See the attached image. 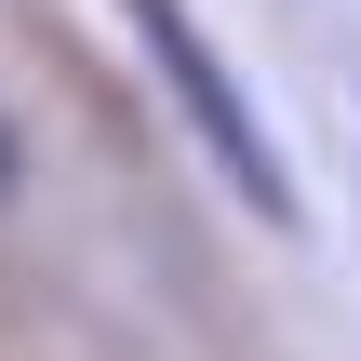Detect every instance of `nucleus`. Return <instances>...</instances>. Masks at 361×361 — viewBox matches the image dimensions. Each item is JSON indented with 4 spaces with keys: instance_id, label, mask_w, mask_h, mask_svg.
Segmentation results:
<instances>
[{
    "instance_id": "2",
    "label": "nucleus",
    "mask_w": 361,
    "mask_h": 361,
    "mask_svg": "<svg viewBox=\"0 0 361 361\" xmlns=\"http://www.w3.org/2000/svg\"><path fill=\"white\" fill-rule=\"evenodd\" d=\"M0 188H13V134H0Z\"/></svg>"
},
{
    "instance_id": "1",
    "label": "nucleus",
    "mask_w": 361,
    "mask_h": 361,
    "mask_svg": "<svg viewBox=\"0 0 361 361\" xmlns=\"http://www.w3.org/2000/svg\"><path fill=\"white\" fill-rule=\"evenodd\" d=\"M134 40H147V67L174 80V107H188V134L214 147V174H228L255 214H295V188H281V147H268V121L241 107V80H228V54L201 40V13H188V0H134Z\"/></svg>"
}]
</instances>
